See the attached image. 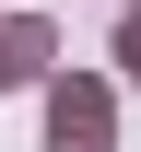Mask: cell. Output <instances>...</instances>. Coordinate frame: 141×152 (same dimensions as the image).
I'll return each instance as SVG.
<instances>
[{"mask_svg": "<svg viewBox=\"0 0 141 152\" xmlns=\"http://www.w3.org/2000/svg\"><path fill=\"white\" fill-rule=\"evenodd\" d=\"M47 140L59 152H106V82H47Z\"/></svg>", "mask_w": 141, "mask_h": 152, "instance_id": "6da1fadb", "label": "cell"}]
</instances>
